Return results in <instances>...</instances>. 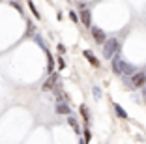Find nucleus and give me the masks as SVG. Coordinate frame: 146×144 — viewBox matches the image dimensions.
<instances>
[{
  "mask_svg": "<svg viewBox=\"0 0 146 144\" xmlns=\"http://www.w3.org/2000/svg\"><path fill=\"white\" fill-rule=\"evenodd\" d=\"M118 51H120V41H118L116 38H111V39H107V41L103 43V58L112 60V56H114Z\"/></svg>",
  "mask_w": 146,
  "mask_h": 144,
  "instance_id": "f257e3e1",
  "label": "nucleus"
},
{
  "mask_svg": "<svg viewBox=\"0 0 146 144\" xmlns=\"http://www.w3.org/2000/svg\"><path fill=\"white\" fill-rule=\"evenodd\" d=\"M131 86H133V90L146 86V69H142V71H135L133 75H131Z\"/></svg>",
  "mask_w": 146,
  "mask_h": 144,
  "instance_id": "f03ea898",
  "label": "nucleus"
},
{
  "mask_svg": "<svg viewBox=\"0 0 146 144\" xmlns=\"http://www.w3.org/2000/svg\"><path fill=\"white\" fill-rule=\"evenodd\" d=\"M90 32H92V38H94V41L98 43V45H103V43L107 41V34H105L101 28H98V26H90Z\"/></svg>",
  "mask_w": 146,
  "mask_h": 144,
  "instance_id": "7ed1b4c3",
  "label": "nucleus"
},
{
  "mask_svg": "<svg viewBox=\"0 0 146 144\" xmlns=\"http://www.w3.org/2000/svg\"><path fill=\"white\" fill-rule=\"evenodd\" d=\"M122 69H124V58L116 52V54L112 56V73H114V75H124Z\"/></svg>",
  "mask_w": 146,
  "mask_h": 144,
  "instance_id": "20e7f679",
  "label": "nucleus"
},
{
  "mask_svg": "<svg viewBox=\"0 0 146 144\" xmlns=\"http://www.w3.org/2000/svg\"><path fill=\"white\" fill-rule=\"evenodd\" d=\"M56 82H58V73H51V77H49L47 81L43 82L41 90H43V92H51V90H54Z\"/></svg>",
  "mask_w": 146,
  "mask_h": 144,
  "instance_id": "39448f33",
  "label": "nucleus"
},
{
  "mask_svg": "<svg viewBox=\"0 0 146 144\" xmlns=\"http://www.w3.org/2000/svg\"><path fill=\"white\" fill-rule=\"evenodd\" d=\"M79 17H81V23L86 26V28H90V26H92V13H90V9H81Z\"/></svg>",
  "mask_w": 146,
  "mask_h": 144,
  "instance_id": "423d86ee",
  "label": "nucleus"
},
{
  "mask_svg": "<svg viewBox=\"0 0 146 144\" xmlns=\"http://www.w3.org/2000/svg\"><path fill=\"white\" fill-rule=\"evenodd\" d=\"M82 54H84V58L88 60V62H90L92 66H94V68H99V60L96 58V54H94V52H92V51H84V52H82Z\"/></svg>",
  "mask_w": 146,
  "mask_h": 144,
  "instance_id": "0eeeda50",
  "label": "nucleus"
},
{
  "mask_svg": "<svg viewBox=\"0 0 146 144\" xmlns=\"http://www.w3.org/2000/svg\"><path fill=\"white\" fill-rule=\"evenodd\" d=\"M54 110H56V114H71V109H69V105H66V103H58Z\"/></svg>",
  "mask_w": 146,
  "mask_h": 144,
  "instance_id": "6e6552de",
  "label": "nucleus"
},
{
  "mask_svg": "<svg viewBox=\"0 0 146 144\" xmlns=\"http://www.w3.org/2000/svg\"><path fill=\"white\" fill-rule=\"evenodd\" d=\"M68 123L73 127V129H75V133H77V135H81V129H79V122H77V118H75L73 114H68Z\"/></svg>",
  "mask_w": 146,
  "mask_h": 144,
  "instance_id": "1a4fd4ad",
  "label": "nucleus"
},
{
  "mask_svg": "<svg viewBox=\"0 0 146 144\" xmlns=\"http://www.w3.org/2000/svg\"><path fill=\"white\" fill-rule=\"evenodd\" d=\"M114 112H116V116H118V118L127 120V112H125V110H124V107H120L118 103H114Z\"/></svg>",
  "mask_w": 146,
  "mask_h": 144,
  "instance_id": "9d476101",
  "label": "nucleus"
},
{
  "mask_svg": "<svg viewBox=\"0 0 146 144\" xmlns=\"http://www.w3.org/2000/svg\"><path fill=\"white\" fill-rule=\"evenodd\" d=\"M47 73L51 75V73H54V58H52V54L47 51Z\"/></svg>",
  "mask_w": 146,
  "mask_h": 144,
  "instance_id": "9b49d317",
  "label": "nucleus"
},
{
  "mask_svg": "<svg viewBox=\"0 0 146 144\" xmlns=\"http://www.w3.org/2000/svg\"><path fill=\"white\" fill-rule=\"evenodd\" d=\"M122 71H124V75H133L135 71H137V68H135V66H131V64H127V62H124V69H122Z\"/></svg>",
  "mask_w": 146,
  "mask_h": 144,
  "instance_id": "f8f14e48",
  "label": "nucleus"
},
{
  "mask_svg": "<svg viewBox=\"0 0 146 144\" xmlns=\"http://www.w3.org/2000/svg\"><path fill=\"white\" fill-rule=\"evenodd\" d=\"M79 110H81V114H82V120H84V123L88 125V122H90V110L86 109L84 105H81V109H79Z\"/></svg>",
  "mask_w": 146,
  "mask_h": 144,
  "instance_id": "ddd939ff",
  "label": "nucleus"
},
{
  "mask_svg": "<svg viewBox=\"0 0 146 144\" xmlns=\"http://www.w3.org/2000/svg\"><path fill=\"white\" fill-rule=\"evenodd\" d=\"M28 8H30L32 13H34V17H36V19H41V13L38 11V8L34 6V2H32V0H28Z\"/></svg>",
  "mask_w": 146,
  "mask_h": 144,
  "instance_id": "4468645a",
  "label": "nucleus"
},
{
  "mask_svg": "<svg viewBox=\"0 0 146 144\" xmlns=\"http://www.w3.org/2000/svg\"><path fill=\"white\" fill-rule=\"evenodd\" d=\"M34 39H36V43H38V45L41 47V49H45V51H47V45H45V41H43V39H41V36L34 34Z\"/></svg>",
  "mask_w": 146,
  "mask_h": 144,
  "instance_id": "2eb2a0df",
  "label": "nucleus"
},
{
  "mask_svg": "<svg viewBox=\"0 0 146 144\" xmlns=\"http://www.w3.org/2000/svg\"><path fill=\"white\" fill-rule=\"evenodd\" d=\"M82 135H84V142H90L92 140V133H90V129H88V127H84V131H82Z\"/></svg>",
  "mask_w": 146,
  "mask_h": 144,
  "instance_id": "dca6fc26",
  "label": "nucleus"
},
{
  "mask_svg": "<svg viewBox=\"0 0 146 144\" xmlns=\"http://www.w3.org/2000/svg\"><path fill=\"white\" fill-rule=\"evenodd\" d=\"M26 28H28V30H26V36H28V38H30V36H34V28H36L34 23H28V25H26Z\"/></svg>",
  "mask_w": 146,
  "mask_h": 144,
  "instance_id": "f3484780",
  "label": "nucleus"
},
{
  "mask_svg": "<svg viewBox=\"0 0 146 144\" xmlns=\"http://www.w3.org/2000/svg\"><path fill=\"white\" fill-rule=\"evenodd\" d=\"M69 19H71L73 23H79V19H81V17H79V15H77L75 11H69Z\"/></svg>",
  "mask_w": 146,
  "mask_h": 144,
  "instance_id": "a211bd4d",
  "label": "nucleus"
},
{
  "mask_svg": "<svg viewBox=\"0 0 146 144\" xmlns=\"http://www.w3.org/2000/svg\"><path fill=\"white\" fill-rule=\"evenodd\" d=\"M92 92H94V98L96 99H101V90H99L98 86H94V90H92Z\"/></svg>",
  "mask_w": 146,
  "mask_h": 144,
  "instance_id": "6ab92c4d",
  "label": "nucleus"
},
{
  "mask_svg": "<svg viewBox=\"0 0 146 144\" xmlns=\"http://www.w3.org/2000/svg\"><path fill=\"white\" fill-rule=\"evenodd\" d=\"M11 6H13V8H15V9H19V13H21V11H23V8H21V4H19V2H15V0H11Z\"/></svg>",
  "mask_w": 146,
  "mask_h": 144,
  "instance_id": "aec40b11",
  "label": "nucleus"
},
{
  "mask_svg": "<svg viewBox=\"0 0 146 144\" xmlns=\"http://www.w3.org/2000/svg\"><path fill=\"white\" fill-rule=\"evenodd\" d=\"M58 52H60V54H64V52H66V47L62 45V43H58Z\"/></svg>",
  "mask_w": 146,
  "mask_h": 144,
  "instance_id": "412c9836",
  "label": "nucleus"
},
{
  "mask_svg": "<svg viewBox=\"0 0 146 144\" xmlns=\"http://www.w3.org/2000/svg\"><path fill=\"white\" fill-rule=\"evenodd\" d=\"M64 66H66L64 58H58V68H60V69H64Z\"/></svg>",
  "mask_w": 146,
  "mask_h": 144,
  "instance_id": "4be33fe9",
  "label": "nucleus"
},
{
  "mask_svg": "<svg viewBox=\"0 0 146 144\" xmlns=\"http://www.w3.org/2000/svg\"><path fill=\"white\" fill-rule=\"evenodd\" d=\"M142 96L146 98V88H144V86H142Z\"/></svg>",
  "mask_w": 146,
  "mask_h": 144,
  "instance_id": "5701e85b",
  "label": "nucleus"
}]
</instances>
